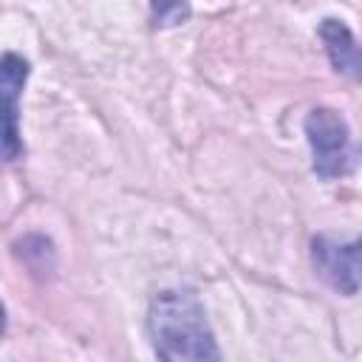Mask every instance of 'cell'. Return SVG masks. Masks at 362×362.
I'll return each mask as SVG.
<instances>
[{
	"label": "cell",
	"instance_id": "cell-2",
	"mask_svg": "<svg viewBox=\"0 0 362 362\" xmlns=\"http://www.w3.org/2000/svg\"><path fill=\"white\" fill-rule=\"evenodd\" d=\"M305 133L314 153V170L322 178L345 175L354 164L351 133L345 119L331 107H314L305 116Z\"/></svg>",
	"mask_w": 362,
	"mask_h": 362
},
{
	"label": "cell",
	"instance_id": "cell-5",
	"mask_svg": "<svg viewBox=\"0 0 362 362\" xmlns=\"http://www.w3.org/2000/svg\"><path fill=\"white\" fill-rule=\"evenodd\" d=\"M320 37L325 42V51H328V59L337 71L348 74L351 79L359 76V48L354 42V34L348 31L345 23L339 20H325L320 25Z\"/></svg>",
	"mask_w": 362,
	"mask_h": 362
},
{
	"label": "cell",
	"instance_id": "cell-1",
	"mask_svg": "<svg viewBox=\"0 0 362 362\" xmlns=\"http://www.w3.org/2000/svg\"><path fill=\"white\" fill-rule=\"evenodd\" d=\"M150 337L161 359H218L212 331L195 294L164 291L150 303Z\"/></svg>",
	"mask_w": 362,
	"mask_h": 362
},
{
	"label": "cell",
	"instance_id": "cell-6",
	"mask_svg": "<svg viewBox=\"0 0 362 362\" xmlns=\"http://www.w3.org/2000/svg\"><path fill=\"white\" fill-rule=\"evenodd\" d=\"M150 8H153V17L158 25H175L181 20H187V14H189L187 0H150Z\"/></svg>",
	"mask_w": 362,
	"mask_h": 362
},
{
	"label": "cell",
	"instance_id": "cell-3",
	"mask_svg": "<svg viewBox=\"0 0 362 362\" xmlns=\"http://www.w3.org/2000/svg\"><path fill=\"white\" fill-rule=\"evenodd\" d=\"M28 79V62L17 54L0 57V161H14L23 153L20 141V93Z\"/></svg>",
	"mask_w": 362,
	"mask_h": 362
},
{
	"label": "cell",
	"instance_id": "cell-4",
	"mask_svg": "<svg viewBox=\"0 0 362 362\" xmlns=\"http://www.w3.org/2000/svg\"><path fill=\"white\" fill-rule=\"evenodd\" d=\"M311 260L317 274L342 294H356L359 288V243H339L325 235L314 238Z\"/></svg>",
	"mask_w": 362,
	"mask_h": 362
},
{
	"label": "cell",
	"instance_id": "cell-7",
	"mask_svg": "<svg viewBox=\"0 0 362 362\" xmlns=\"http://www.w3.org/2000/svg\"><path fill=\"white\" fill-rule=\"evenodd\" d=\"M3 331H6V311H3V305H0V337H3Z\"/></svg>",
	"mask_w": 362,
	"mask_h": 362
}]
</instances>
